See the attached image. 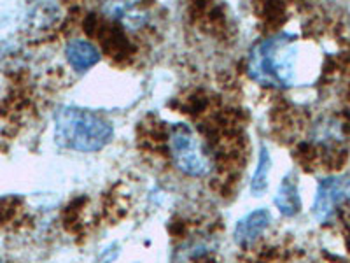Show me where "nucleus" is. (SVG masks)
<instances>
[{
    "mask_svg": "<svg viewBox=\"0 0 350 263\" xmlns=\"http://www.w3.org/2000/svg\"><path fill=\"white\" fill-rule=\"evenodd\" d=\"M275 205L280 214L287 216V218L296 216L301 211V197H299L298 183L293 174H287L280 183L277 195H275Z\"/></svg>",
    "mask_w": 350,
    "mask_h": 263,
    "instance_id": "7",
    "label": "nucleus"
},
{
    "mask_svg": "<svg viewBox=\"0 0 350 263\" xmlns=\"http://www.w3.org/2000/svg\"><path fill=\"white\" fill-rule=\"evenodd\" d=\"M114 137V128L93 111L64 105L55 112V140L60 148L79 153L104 149Z\"/></svg>",
    "mask_w": 350,
    "mask_h": 263,
    "instance_id": "2",
    "label": "nucleus"
},
{
    "mask_svg": "<svg viewBox=\"0 0 350 263\" xmlns=\"http://www.w3.org/2000/svg\"><path fill=\"white\" fill-rule=\"evenodd\" d=\"M312 142L323 144V146H331L343 139L342 123L338 120H321L310 132Z\"/></svg>",
    "mask_w": 350,
    "mask_h": 263,
    "instance_id": "10",
    "label": "nucleus"
},
{
    "mask_svg": "<svg viewBox=\"0 0 350 263\" xmlns=\"http://www.w3.org/2000/svg\"><path fill=\"white\" fill-rule=\"evenodd\" d=\"M168 149L175 167L186 175L203 177L211 174L214 168V156L211 149L187 125H177L170 132Z\"/></svg>",
    "mask_w": 350,
    "mask_h": 263,
    "instance_id": "3",
    "label": "nucleus"
},
{
    "mask_svg": "<svg viewBox=\"0 0 350 263\" xmlns=\"http://www.w3.org/2000/svg\"><path fill=\"white\" fill-rule=\"evenodd\" d=\"M350 200V175L324 177L317 186L312 214L319 223H324L334 214L336 208Z\"/></svg>",
    "mask_w": 350,
    "mask_h": 263,
    "instance_id": "4",
    "label": "nucleus"
},
{
    "mask_svg": "<svg viewBox=\"0 0 350 263\" xmlns=\"http://www.w3.org/2000/svg\"><path fill=\"white\" fill-rule=\"evenodd\" d=\"M271 221V216L267 209H256L243 216L237 223L235 231H233V239L240 246H249L259 239L262 231L267 230Z\"/></svg>",
    "mask_w": 350,
    "mask_h": 263,
    "instance_id": "6",
    "label": "nucleus"
},
{
    "mask_svg": "<svg viewBox=\"0 0 350 263\" xmlns=\"http://www.w3.org/2000/svg\"><path fill=\"white\" fill-rule=\"evenodd\" d=\"M299 44L295 34H277L251 49L247 72L265 88H289L298 81Z\"/></svg>",
    "mask_w": 350,
    "mask_h": 263,
    "instance_id": "1",
    "label": "nucleus"
},
{
    "mask_svg": "<svg viewBox=\"0 0 350 263\" xmlns=\"http://www.w3.org/2000/svg\"><path fill=\"white\" fill-rule=\"evenodd\" d=\"M100 51L95 44L84 39H72L65 46V58L77 74H84L100 62Z\"/></svg>",
    "mask_w": 350,
    "mask_h": 263,
    "instance_id": "5",
    "label": "nucleus"
},
{
    "mask_svg": "<svg viewBox=\"0 0 350 263\" xmlns=\"http://www.w3.org/2000/svg\"><path fill=\"white\" fill-rule=\"evenodd\" d=\"M271 168V156L267 146H261L259 149L258 165H256L254 175H252L251 183V193L254 197H262L268 190V177H270Z\"/></svg>",
    "mask_w": 350,
    "mask_h": 263,
    "instance_id": "9",
    "label": "nucleus"
},
{
    "mask_svg": "<svg viewBox=\"0 0 350 263\" xmlns=\"http://www.w3.org/2000/svg\"><path fill=\"white\" fill-rule=\"evenodd\" d=\"M105 12H109L116 20L123 21L124 27L128 28H139L146 21V16L133 2L128 0H112L111 4L105 8Z\"/></svg>",
    "mask_w": 350,
    "mask_h": 263,
    "instance_id": "8",
    "label": "nucleus"
}]
</instances>
